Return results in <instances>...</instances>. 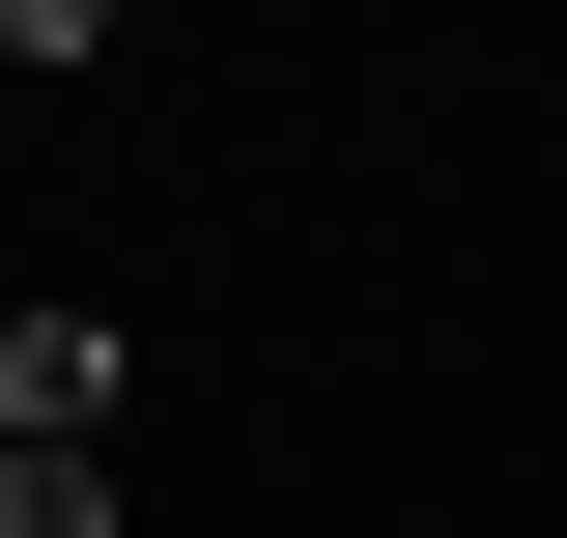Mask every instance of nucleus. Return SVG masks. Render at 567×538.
I'll use <instances>...</instances> for the list:
<instances>
[{"mask_svg": "<svg viewBox=\"0 0 567 538\" xmlns=\"http://www.w3.org/2000/svg\"><path fill=\"white\" fill-rule=\"evenodd\" d=\"M0 454H114V312H0Z\"/></svg>", "mask_w": 567, "mask_h": 538, "instance_id": "1", "label": "nucleus"}, {"mask_svg": "<svg viewBox=\"0 0 567 538\" xmlns=\"http://www.w3.org/2000/svg\"><path fill=\"white\" fill-rule=\"evenodd\" d=\"M0 538H142V510H114V454H0Z\"/></svg>", "mask_w": 567, "mask_h": 538, "instance_id": "2", "label": "nucleus"}]
</instances>
